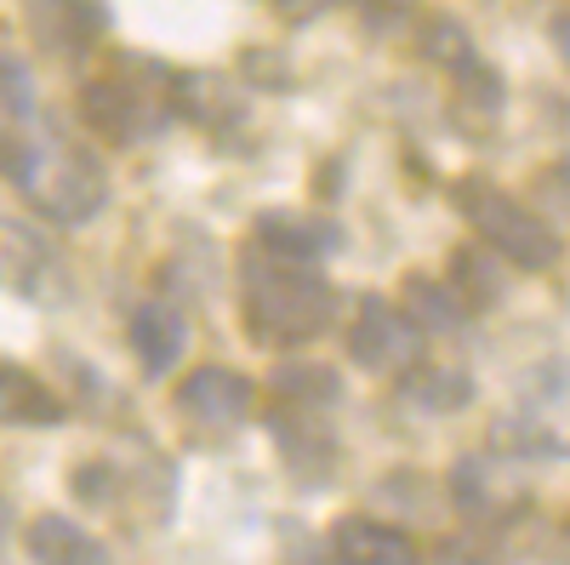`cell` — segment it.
I'll return each instance as SVG.
<instances>
[{
    "label": "cell",
    "mask_w": 570,
    "mask_h": 565,
    "mask_svg": "<svg viewBox=\"0 0 570 565\" xmlns=\"http://www.w3.org/2000/svg\"><path fill=\"white\" fill-rule=\"evenodd\" d=\"M240 320L246 338L263 349H303L337 320V292L308 257H285L263 241H246L240 263Z\"/></svg>",
    "instance_id": "obj_1"
},
{
    "label": "cell",
    "mask_w": 570,
    "mask_h": 565,
    "mask_svg": "<svg viewBox=\"0 0 570 565\" xmlns=\"http://www.w3.org/2000/svg\"><path fill=\"white\" fill-rule=\"evenodd\" d=\"M171 115H177V69L142 52H120L104 75L80 86V120L115 149H137L160 137Z\"/></svg>",
    "instance_id": "obj_2"
},
{
    "label": "cell",
    "mask_w": 570,
    "mask_h": 565,
    "mask_svg": "<svg viewBox=\"0 0 570 565\" xmlns=\"http://www.w3.org/2000/svg\"><path fill=\"white\" fill-rule=\"evenodd\" d=\"M12 183L23 188V201L35 212H46L52 223H69V228L91 223L109 206V172H104V160L91 155L86 144H75V137H63V131L23 137V155H18Z\"/></svg>",
    "instance_id": "obj_3"
},
{
    "label": "cell",
    "mask_w": 570,
    "mask_h": 565,
    "mask_svg": "<svg viewBox=\"0 0 570 565\" xmlns=\"http://www.w3.org/2000/svg\"><path fill=\"white\" fill-rule=\"evenodd\" d=\"M451 201H456V212H462L473 228H480V241H485L502 263L542 274V269H553V263L564 257L559 228H548L542 212H531L525 201H513L508 188H497V183H485V177H462V183L451 188Z\"/></svg>",
    "instance_id": "obj_4"
},
{
    "label": "cell",
    "mask_w": 570,
    "mask_h": 565,
    "mask_svg": "<svg viewBox=\"0 0 570 565\" xmlns=\"http://www.w3.org/2000/svg\"><path fill=\"white\" fill-rule=\"evenodd\" d=\"M491 446L513 457H570V360H548L519 383Z\"/></svg>",
    "instance_id": "obj_5"
},
{
    "label": "cell",
    "mask_w": 570,
    "mask_h": 565,
    "mask_svg": "<svg viewBox=\"0 0 570 565\" xmlns=\"http://www.w3.org/2000/svg\"><path fill=\"white\" fill-rule=\"evenodd\" d=\"M451 503L468 526L480 532H502L513 526L519 514L531 508V491H525V475H519V457L513 451H468L456 468H451Z\"/></svg>",
    "instance_id": "obj_6"
},
{
    "label": "cell",
    "mask_w": 570,
    "mask_h": 565,
    "mask_svg": "<svg viewBox=\"0 0 570 565\" xmlns=\"http://www.w3.org/2000/svg\"><path fill=\"white\" fill-rule=\"evenodd\" d=\"M428 349V332L389 298H360L348 320V360L371 377H405Z\"/></svg>",
    "instance_id": "obj_7"
},
{
    "label": "cell",
    "mask_w": 570,
    "mask_h": 565,
    "mask_svg": "<svg viewBox=\"0 0 570 565\" xmlns=\"http://www.w3.org/2000/svg\"><path fill=\"white\" fill-rule=\"evenodd\" d=\"M0 292H12L23 303H58L69 292V274L52 241L35 223L7 217V212H0Z\"/></svg>",
    "instance_id": "obj_8"
},
{
    "label": "cell",
    "mask_w": 570,
    "mask_h": 565,
    "mask_svg": "<svg viewBox=\"0 0 570 565\" xmlns=\"http://www.w3.org/2000/svg\"><path fill=\"white\" fill-rule=\"evenodd\" d=\"M252 411H257V389H252V377L234 371V366H200L177 383V417L188 429L228 435V429H240Z\"/></svg>",
    "instance_id": "obj_9"
},
{
    "label": "cell",
    "mask_w": 570,
    "mask_h": 565,
    "mask_svg": "<svg viewBox=\"0 0 570 565\" xmlns=\"http://www.w3.org/2000/svg\"><path fill=\"white\" fill-rule=\"evenodd\" d=\"M23 29L46 58H80L104 40L109 7L104 0H23Z\"/></svg>",
    "instance_id": "obj_10"
},
{
    "label": "cell",
    "mask_w": 570,
    "mask_h": 565,
    "mask_svg": "<svg viewBox=\"0 0 570 565\" xmlns=\"http://www.w3.org/2000/svg\"><path fill=\"white\" fill-rule=\"evenodd\" d=\"M131 349H137V366L149 371V377H166L183 349H188V320L177 303L166 298H149V303H137L131 309Z\"/></svg>",
    "instance_id": "obj_11"
},
{
    "label": "cell",
    "mask_w": 570,
    "mask_h": 565,
    "mask_svg": "<svg viewBox=\"0 0 570 565\" xmlns=\"http://www.w3.org/2000/svg\"><path fill=\"white\" fill-rule=\"evenodd\" d=\"M252 241H263V246H274V252H285V257L320 263L325 252L343 246V228L331 223V217H320V212H279V206H274V212L257 217Z\"/></svg>",
    "instance_id": "obj_12"
},
{
    "label": "cell",
    "mask_w": 570,
    "mask_h": 565,
    "mask_svg": "<svg viewBox=\"0 0 570 565\" xmlns=\"http://www.w3.org/2000/svg\"><path fill=\"white\" fill-rule=\"evenodd\" d=\"M63 417H69V406L52 383H40L35 371L0 360V422L7 429H52Z\"/></svg>",
    "instance_id": "obj_13"
},
{
    "label": "cell",
    "mask_w": 570,
    "mask_h": 565,
    "mask_svg": "<svg viewBox=\"0 0 570 565\" xmlns=\"http://www.w3.org/2000/svg\"><path fill=\"white\" fill-rule=\"evenodd\" d=\"M177 115L206 126L212 137H228L234 126H246V98L223 75H177Z\"/></svg>",
    "instance_id": "obj_14"
},
{
    "label": "cell",
    "mask_w": 570,
    "mask_h": 565,
    "mask_svg": "<svg viewBox=\"0 0 570 565\" xmlns=\"http://www.w3.org/2000/svg\"><path fill=\"white\" fill-rule=\"evenodd\" d=\"M331 554L348 559V565H411V559H416V543H411L400 526L348 514V520L331 526Z\"/></svg>",
    "instance_id": "obj_15"
},
{
    "label": "cell",
    "mask_w": 570,
    "mask_h": 565,
    "mask_svg": "<svg viewBox=\"0 0 570 565\" xmlns=\"http://www.w3.org/2000/svg\"><path fill=\"white\" fill-rule=\"evenodd\" d=\"M268 389H274V406H297V411H337L343 400V377L320 366V360H279L274 377H268Z\"/></svg>",
    "instance_id": "obj_16"
},
{
    "label": "cell",
    "mask_w": 570,
    "mask_h": 565,
    "mask_svg": "<svg viewBox=\"0 0 570 565\" xmlns=\"http://www.w3.org/2000/svg\"><path fill=\"white\" fill-rule=\"evenodd\" d=\"M23 548H29L35 559H46V565H69V559L98 565V559H109V548L91 537L86 526H75L69 514H35L29 532H23Z\"/></svg>",
    "instance_id": "obj_17"
},
{
    "label": "cell",
    "mask_w": 570,
    "mask_h": 565,
    "mask_svg": "<svg viewBox=\"0 0 570 565\" xmlns=\"http://www.w3.org/2000/svg\"><path fill=\"white\" fill-rule=\"evenodd\" d=\"M400 309L422 325V332H456V325H468V303L462 292L451 286V280H434V274H405V286H400Z\"/></svg>",
    "instance_id": "obj_18"
},
{
    "label": "cell",
    "mask_w": 570,
    "mask_h": 565,
    "mask_svg": "<svg viewBox=\"0 0 570 565\" xmlns=\"http://www.w3.org/2000/svg\"><path fill=\"white\" fill-rule=\"evenodd\" d=\"M405 400L416 406V411H434V417H445V411H462L468 400H473V377L462 371V366H411L405 377Z\"/></svg>",
    "instance_id": "obj_19"
},
{
    "label": "cell",
    "mask_w": 570,
    "mask_h": 565,
    "mask_svg": "<svg viewBox=\"0 0 570 565\" xmlns=\"http://www.w3.org/2000/svg\"><path fill=\"white\" fill-rule=\"evenodd\" d=\"M451 286L462 292V303L468 309H497L502 303V292H508V269L491 257V252H480V246H456L451 252Z\"/></svg>",
    "instance_id": "obj_20"
},
{
    "label": "cell",
    "mask_w": 570,
    "mask_h": 565,
    "mask_svg": "<svg viewBox=\"0 0 570 565\" xmlns=\"http://www.w3.org/2000/svg\"><path fill=\"white\" fill-rule=\"evenodd\" d=\"M502 104H508V91H502V75H497V69H485L480 58L456 69V120H462L468 131L502 120Z\"/></svg>",
    "instance_id": "obj_21"
},
{
    "label": "cell",
    "mask_w": 570,
    "mask_h": 565,
    "mask_svg": "<svg viewBox=\"0 0 570 565\" xmlns=\"http://www.w3.org/2000/svg\"><path fill=\"white\" fill-rule=\"evenodd\" d=\"M416 46H422V58H428V64H440V69H462V64H473V40H468V29H462L456 18H428L422 35H416Z\"/></svg>",
    "instance_id": "obj_22"
},
{
    "label": "cell",
    "mask_w": 570,
    "mask_h": 565,
    "mask_svg": "<svg viewBox=\"0 0 570 565\" xmlns=\"http://www.w3.org/2000/svg\"><path fill=\"white\" fill-rule=\"evenodd\" d=\"M75 497L91 508H120V468L115 462H80L75 468Z\"/></svg>",
    "instance_id": "obj_23"
},
{
    "label": "cell",
    "mask_w": 570,
    "mask_h": 565,
    "mask_svg": "<svg viewBox=\"0 0 570 565\" xmlns=\"http://www.w3.org/2000/svg\"><path fill=\"white\" fill-rule=\"evenodd\" d=\"M246 80L252 86H268V91H292V64H285V52H268V46H252V52L240 58Z\"/></svg>",
    "instance_id": "obj_24"
},
{
    "label": "cell",
    "mask_w": 570,
    "mask_h": 565,
    "mask_svg": "<svg viewBox=\"0 0 570 565\" xmlns=\"http://www.w3.org/2000/svg\"><path fill=\"white\" fill-rule=\"evenodd\" d=\"M360 12H365L371 29H383V23H400L411 12V0H360Z\"/></svg>",
    "instance_id": "obj_25"
},
{
    "label": "cell",
    "mask_w": 570,
    "mask_h": 565,
    "mask_svg": "<svg viewBox=\"0 0 570 565\" xmlns=\"http://www.w3.org/2000/svg\"><path fill=\"white\" fill-rule=\"evenodd\" d=\"M274 7H279V18H292V23H303V18H320V12L331 7V0H274Z\"/></svg>",
    "instance_id": "obj_26"
},
{
    "label": "cell",
    "mask_w": 570,
    "mask_h": 565,
    "mask_svg": "<svg viewBox=\"0 0 570 565\" xmlns=\"http://www.w3.org/2000/svg\"><path fill=\"white\" fill-rule=\"evenodd\" d=\"M553 46H559V58L570 64V12H564V18H553Z\"/></svg>",
    "instance_id": "obj_27"
}]
</instances>
